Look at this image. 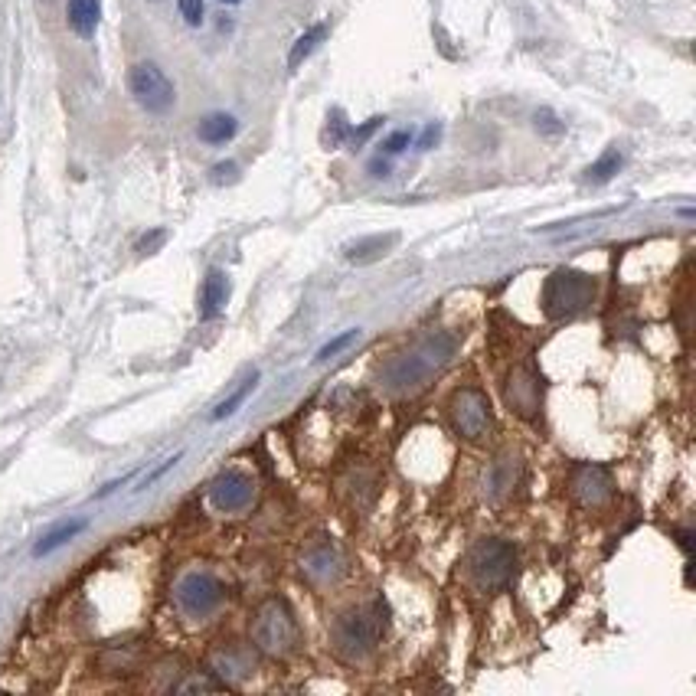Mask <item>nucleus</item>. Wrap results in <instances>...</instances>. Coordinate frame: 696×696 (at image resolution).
Listing matches in <instances>:
<instances>
[{
    "label": "nucleus",
    "mask_w": 696,
    "mask_h": 696,
    "mask_svg": "<svg viewBox=\"0 0 696 696\" xmlns=\"http://www.w3.org/2000/svg\"><path fill=\"white\" fill-rule=\"evenodd\" d=\"M324 40H327V23H314L311 30H304V33L294 40L292 52H288V70H298L304 60H311L314 50H318Z\"/></svg>",
    "instance_id": "f3484780"
},
{
    "label": "nucleus",
    "mask_w": 696,
    "mask_h": 696,
    "mask_svg": "<svg viewBox=\"0 0 696 696\" xmlns=\"http://www.w3.org/2000/svg\"><path fill=\"white\" fill-rule=\"evenodd\" d=\"M370 173H373V177H386V173H389V161L376 157V161L370 163Z\"/></svg>",
    "instance_id": "2f4dec72"
},
{
    "label": "nucleus",
    "mask_w": 696,
    "mask_h": 696,
    "mask_svg": "<svg viewBox=\"0 0 696 696\" xmlns=\"http://www.w3.org/2000/svg\"><path fill=\"white\" fill-rule=\"evenodd\" d=\"M409 144H413V135H409V131H393V135L383 141V147H379V151H383L386 157H395V154H403Z\"/></svg>",
    "instance_id": "5701e85b"
},
{
    "label": "nucleus",
    "mask_w": 696,
    "mask_h": 696,
    "mask_svg": "<svg viewBox=\"0 0 696 696\" xmlns=\"http://www.w3.org/2000/svg\"><path fill=\"white\" fill-rule=\"evenodd\" d=\"M383 618L376 611H347L334 621V647L344 661H363L383 641Z\"/></svg>",
    "instance_id": "20e7f679"
},
{
    "label": "nucleus",
    "mask_w": 696,
    "mask_h": 696,
    "mask_svg": "<svg viewBox=\"0 0 696 696\" xmlns=\"http://www.w3.org/2000/svg\"><path fill=\"white\" fill-rule=\"evenodd\" d=\"M379 125H383V118H370L367 125H360V128H353V131H350V141H353V144H363V141L370 138V135L379 128Z\"/></svg>",
    "instance_id": "a878e982"
},
{
    "label": "nucleus",
    "mask_w": 696,
    "mask_h": 696,
    "mask_svg": "<svg viewBox=\"0 0 696 696\" xmlns=\"http://www.w3.org/2000/svg\"><path fill=\"white\" fill-rule=\"evenodd\" d=\"M161 242H163V232H154V236H144V239H141V246H138V252H151V249H157Z\"/></svg>",
    "instance_id": "7c9ffc66"
},
{
    "label": "nucleus",
    "mask_w": 696,
    "mask_h": 696,
    "mask_svg": "<svg viewBox=\"0 0 696 696\" xmlns=\"http://www.w3.org/2000/svg\"><path fill=\"white\" fill-rule=\"evenodd\" d=\"M177 461H181V455L167 458V461H163V464H161V468H157L154 474H147V478H144V484H141V487H151V484H154L157 478H161V474H167V471H171V468H173V464H177Z\"/></svg>",
    "instance_id": "c85d7f7f"
},
{
    "label": "nucleus",
    "mask_w": 696,
    "mask_h": 696,
    "mask_svg": "<svg viewBox=\"0 0 696 696\" xmlns=\"http://www.w3.org/2000/svg\"><path fill=\"white\" fill-rule=\"evenodd\" d=\"M226 302H229V278H226V272L213 268L203 282V292H200V314L207 320L216 318L226 308Z\"/></svg>",
    "instance_id": "ddd939ff"
},
{
    "label": "nucleus",
    "mask_w": 696,
    "mask_h": 696,
    "mask_svg": "<svg viewBox=\"0 0 696 696\" xmlns=\"http://www.w3.org/2000/svg\"><path fill=\"white\" fill-rule=\"evenodd\" d=\"M536 125H543V131H550V135H559V131H562V125H559L550 112H536Z\"/></svg>",
    "instance_id": "c756f323"
},
{
    "label": "nucleus",
    "mask_w": 696,
    "mask_h": 696,
    "mask_svg": "<svg viewBox=\"0 0 696 696\" xmlns=\"http://www.w3.org/2000/svg\"><path fill=\"white\" fill-rule=\"evenodd\" d=\"M66 14H70L72 30H76L79 36H86V40L95 36V30L102 23V4H98V0H70Z\"/></svg>",
    "instance_id": "4468645a"
},
{
    "label": "nucleus",
    "mask_w": 696,
    "mask_h": 696,
    "mask_svg": "<svg viewBox=\"0 0 696 696\" xmlns=\"http://www.w3.org/2000/svg\"><path fill=\"white\" fill-rule=\"evenodd\" d=\"M219 4H242V0H219Z\"/></svg>",
    "instance_id": "473e14b6"
},
{
    "label": "nucleus",
    "mask_w": 696,
    "mask_h": 696,
    "mask_svg": "<svg viewBox=\"0 0 696 696\" xmlns=\"http://www.w3.org/2000/svg\"><path fill=\"white\" fill-rule=\"evenodd\" d=\"M507 403L510 409H516L520 415H530L540 409V383L530 370H514L507 379Z\"/></svg>",
    "instance_id": "f8f14e48"
},
{
    "label": "nucleus",
    "mask_w": 696,
    "mask_h": 696,
    "mask_svg": "<svg viewBox=\"0 0 696 696\" xmlns=\"http://www.w3.org/2000/svg\"><path fill=\"white\" fill-rule=\"evenodd\" d=\"M595 302V282L582 272L572 268H556L546 284H543V311L546 318L562 320L576 318L582 311H589V304Z\"/></svg>",
    "instance_id": "7ed1b4c3"
},
{
    "label": "nucleus",
    "mask_w": 696,
    "mask_h": 696,
    "mask_svg": "<svg viewBox=\"0 0 696 696\" xmlns=\"http://www.w3.org/2000/svg\"><path fill=\"white\" fill-rule=\"evenodd\" d=\"M249 631L255 651H262L265 657H288V654L298 651V641H302L298 621H294L292 608L282 599H268V602L258 605Z\"/></svg>",
    "instance_id": "f03ea898"
},
{
    "label": "nucleus",
    "mask_w": 696,
    "mask_h": 696,
    "mask_svg": "<svg viewBox=\"0 0 696 696\" xmlns=\"http://www.w3.org/2000/svg\"><path fill=\"white\" fill-rule=\"evenodd\" d=\"M255 383H258V373H252V376L246 379V383H242V386L236 389V393H232V395H226L223 403L216 405L213 422H219V419H226V415H232V413H236V409H239V405L246 403V399H249V395H252V389H255Z\"/></svg>",
    "instance_id": "412c9836"
},
{
    "label": "nucleus",
    "mask_w": 696,
    "mask_h": 696,
    "mask_svg": "<svg viewBox=\"0 0 696 696\" xmlns=\"http://www.w3.org/2000/svg\"><path fill=\"white\" fill-rule=\"evenodd\" d=\"M226 683H216V680H209V677H193V680H187V683H177V690L181 693H197V690H223Z\"/></svg>",
    "instance_id": "393cba45"
},
{
    "label": "nucleus",
    "mask_w": 696,
    "mask_h": 696,
    "mask_svg": "<svg viewBox=\"0 0 696 696\" xmlns=\"http://www.w3.org/2000/svg\"><path fill=\"white\" fill-rule=\"evenodd\" d=\"M451 425L461 439L478 441L484 439L494 425V413H490V399L478 386H464L451 395Z\"/></svg>",
    "instance_id": "0eeeda50"
},
{
    "label": "nucleus",
    "mask_w": 696,
    "mask_h": 696,
    "mask_svg": "<svg viewBox=\"0 0 696 696\" xmlns=\"http://www.w3.org/2000/svg\"><path fill=\"white\" fill-rule=\"evenodd\" d=\"M177 7H181V17L187 20L190 26L203 23V0H177Z\"/></svg>",
    "instance_id": "b1692460"
},
{
    "label": "nucleus",
    "mask_w": 696,
    "mask_h": 696,
    "mask_svg": "<svg viewBox=\"0 0 696 696\" xmlns=\"http://www.w3.org/2000/svg\"><path fill=\"white\" fill-rule=\"evenodd\" d=\"M255 497V484H252L249 474L242 471H223L209 484V504L223 514H236V510H246Z\"/></svg>",
    "instance_id": "9d476101"
},
{
    "label": "nucleus",
    "mask_w": 696,
    "mask_h": 696,
    "mask_svg": "<svg viewBox=\"0 0 696 696\" xmlns=\"http://www.w3.org/2000/svg\"><path fill=\"white\" fill-rule=\"evenodd\" d=\"M439 141H441V125H429V128H425V135H422L419 147H422V151H429V147H435Z\"/></svg>",
    "instance_id": "bb28decb"
},
{
    "label": "nucleus",
    "mask_w": 696,
    "mask_h": 696,
    "mask_svg": "<svg viewBox=\"0 0 696 696\" xmlns=\"http://www.w3.org/2000/svg\"><path fill=\"white\" fill-rule=\"evenodd\" d=\"M236 131H239V121L226 112H213L200 121V141H207V144H226L236 138Z\"/></svg>",
    "instance_id": "dca6fc26"
},
{
    "label": "nucleus",
    "mask_w": 696,
    "mask_h": 696,
    "mask_svg": "<svg viewBox=\"0 0 696 696\" xmlns=\"http://www.w3.org/2000/svg\"><path fill=\"white\" fill-rule=\"evenodd\" d=\"M128 88L135 95V102L151 115H163L171 112L173 102H177V88L173 82L167 79V72L154 62H138V66H131L128 72Z\"/></svg>",
    "instance_id": "423d86ee"
},
{
    "label": "nucleus",
    "mask_w": 696,
    "mask_h": 696,
    "mask_svg": "<svg viewBox=\"0 0 696 696\" xmlns=\"http://www.w3.org/2000/svg\"><path fill=\"white\" fill-rule=\"evenodd\" d=\"M572 490L582 500L585 507H602L605 500L611 497V474L602 464H582L572 478Z\"/></svg>",
    "instance_id": "9b49d317"
},
{
    "label": "nucleus",
    "mask_w": 696,
    "mask_h": 696,
    "mask_svg": "<svg viewBox=\"0 0 696 696\" xmlns=\"http://www.w3.org/2000/svg\"><path fill=\"white\" fill-rule=\"evenodd\" d=\"M458 350V337L448 330H432V334L419 337L415 344L399 350L393 360L379 370V379L389 393H415L429 383L435 373L448 367V360Z\"/></svg>",
    "instance_id": "f257e3e1"
},
{
    "label": "nucleus",
    "mask_w": 696,
    "mask_h": 696,
    "mask_svg": "<svg viewBox=\"0 0 696 696\" xmlns=\"http://www.w3.org/2000/svg\"><path fill=\"white\" fill-rule=\"evenodd\" d=\"M621 163H625L621 151H615V147H611V151H605V154L599 157V161H595L592 167H589V171H585V177H589L592 183H608L611 177H615V173L621 171Z\"/></svg>",
    "instance_id": "aec40b11"
},
{
    "label": "nucleus",
    "mask_w": 696,
    "mask_h": 696,
    "mask_svg": "<svg viewBox=\"0 0 696 696\" xmlns=\"http://www.w3.org/2000/svg\"><path fill=\"white\" fill-rule=\"evenodd\" d=\"M255 661H252L249 651H242V647H226V651L216 654V673L223 680H239V677H249Z\"/></svg>",
    "instance_id": "2eb2a0df"
},
{
    "label": "nucleus",
    "mask_w": 696,
    "mask_h": 696,
    "mask_svg": "<svg viewBox=\"0 0 696 696\" xmlns=\"http://www.w3.org/2000/svg\"><path fill=\"white\" fill-rule=\"evenodd\" d=\"M516 552L507 540H481L468 552V572L484 592H497L514 579Z\"/></svg>",
    "instance_id": "39448f33"
},
{
    "label": "nucleus",
    "mask_w": 696,
    "mask_h": 696,
    "mask_svg": "<svg viewBox=\"0 0 696 696\" xmlns=\"http://www.w3.org/2000/svg\"><path fill=\"white\" fill-rule=\"evenodd\" d=\"M393 242H395V236H373V239H360L347 249V258H350V262H370V258L383 255Z\"/></svg>",
    "instance_id": "6ab92c4d"
},
{
    "label": "nucleus",
    "mask_w": 696,
    "mask_h": 696,
    "mask_svg": "<svg viewBox=\"0 0 696 696\" xmlns=\"http://www.w3.org/2000/svg\"><path fill=\"white\" fill-rule=\"evenodd\" d=\"M344 552L337 550V543L330 540H318L311 543L302 556V576L311 585H334L337 579L344 576Z\"/></svg>",
    "instance_id": "1a4fd4ad"
},
{
    "label": "nucleus",
    "mask_w": 696,
    "mask_h": 696,
    "mask_svg": "<svg viewBox=\"0 0 696 696\" xmlns=\"http://www.w3.org/2000/svg\"><path fill=\"white\" fill-rule=\"evenodd\" d=\"M357 337H360V330H344V334H340V337H334V340H330V344H324V347H320V350H318V360H330V357H337V353H340V350H347V347H350L353 340H357Z\"/></svg>",
    "instance_id": "4be33fe9"
},
{
    "label": "nucleus",
    "mask_w": 696,
    "mask_h": 696,
    "mask_svg": "<svg viewBox=\"0 0 696 696\" xmlns=\"http://www.w3.org/2000/svg\"><path fill=\"white\" fill-rule=\"evenodd\" d=\"M86 530V520H70V524H60L52 534H46L43 540L36 543L33 546V556L40 559V556H50L52 550H60V546H66L70 540H76L79 534Z\"/></svg>",
    "instance_id": "a211bd4d"
},
{
    "label": "nucleus",
    "mask_w": 696,
    "mask_h": 696,
    "mask_svg": "<svg viewBox=\"0 0 696 696\" xmlns=\"http://www.w3.org/2000/svg\"><path fill=\"white\" fill-rule=\"evenodd\" d=\"M226 599V589L223 582L209 572H190V576L181 579L177 585V602L187 615H209L223 605Z\"/></svg>",
    "instance_id": "6e6552de"
},
{
    "label": "nucleus",
    "mask_w": 696,
    "mask_h": 696,
    "mask_svg": "<svg viewBox=\"0 0 696 696\" xmlns=\"http://www.w3.org/2000/svg\"><path fill=\"white\" fill-rule=\"evenodd\" d=\"M239 173V167L236 163H219V167H213V181L216 183H226V181H232Z\"/></svg>",
    "instance_id": "cd10ccee"
}]
</instances>
